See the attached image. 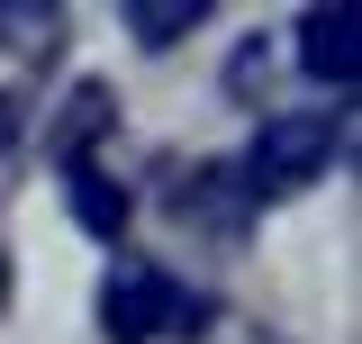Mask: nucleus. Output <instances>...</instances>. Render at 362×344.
<instances>
[{"instance_id": "nucleus-1", "label": "nucleus", "mask_w": 362, "mask_h": 344, "mask_svg": "<svg viewBox=\"0 0 362 344\" xmlns=\"http://www.w3.org/2000/svg\"><path fill=\"white\" fill-rule=\"evenodd\" d=\"M344 136H354L344 109H290V118L254 127V145L235 154V172H245L254 200H290V190H308V181H326L344 164Z\"/></svg>"}, {"instance_id": "nucleus-2", "label": "nucleus", "mask_w": 362, "mask_h": 344, "mask_svg": "<svg viewBox=\"0 0 362 344\" xmlns=\"http://www.w3.org/2000/svg\"><path fill=\"white\" fill-rule=\"evenodd\" d=\"M199 326H209L199 290H181L154 263H109V281H100V336L109 344H163V336H199Z\"/></svg>"}, {"instance_id": "nucleus-3", "label": "nucleus", "mask_w": 362, "mask_h": 344, "mask_svg": "<svg viewBox=\"0 0 362 344\" xmlns=\"http://www.w3.org/2000/svg\"><path fill=\"white\" fill-rule=\"evenodd\" d=\"M254 190H245V172L235 164H199L173 181V227H190V236H209V245H235L245 227H254Z\"/></svg>"}, {"instance_id": "nucleus-4", "label": "nucleus", "mask_w": 362, "mask_h": 344, "mask_svg": "<svg viewBox=\"0 0 362 344\" xmlns=\"http://www.w3.org/2000/svg\"><path fill=\"white\" fill-rule=\"evenodd\" d=\"M299 64H308V82H326L335 100L362 82V18L344 9V0H326V9L299 18Z\"/></svg>"}, {"instance_id": "nucleus-5", "label": "nucleus", "mask_w": 362, "mask_h": 344, "mask_svg": "<svg viewBox=\"0 0 362 344\" xmlns=\"http://www.w3.org/2000/svg\"><path fill=\"white\" fill-rule=\"evenodd\" d=\"M64 200H73V217H82V236H100V245L127 227V190H118L100 164H64Z\"/></svg>"}, {"instance_id": "nucleus-6", "label": "nucleus", "mask_w": 362, "mask_h": 344, "mask_svg": "<svg viewBox=\"0 0 362 344\" xmlns=\"http://www.w3.org/2000/svg\"><path fill=\"white\" fill-rule=\"evenodd\" d=\"M199 18H209V0H136V9H127V37L136 45H181Z\"/></svg>"}, {"instance_id": "nucleus-7", "label": "nucleus", "mask_w": 362, "mask_h": 344, "mask_svg": "<svg viewBox=\"0 0 362 344\" xmlns=\"http://www.w3.org/2000/svg\"><path fill=\"white\" fill-rule=\"evenodd\" d=\"M28 154H37V145H28V100H18V91H0V209L18 200V181H28Z\"/></svg>"}, {"instance_id": "nucleus-8", "label": "nucleus", "mask_w": 362, "mask_h": 344, "mask_svg": "<svg viewBox=\"0 0 362 344\" xmlns=\"http://www.w3.org/2000/svg\"><path fill=\"white\" fill-rule=\"evenodd\" d=\"M272 55H281L272 37H245V45H235V55H226V100H245V109H254V100L272 91Z\"/></svg>"}, {"instance_id": "nucleus-9", "label": "nucleus", "mask_w": 362, "mask_h": 344, "mask_svg": "<svg viewBox=\"0 0 362 344\" xmlns=\"http://www.w3.org/2000/svg\"><path fill=\"white\" fill-rule=\"evenodd\" d=\"M0 308H9V254H0Z\"/></svg>"}]
</instances>
